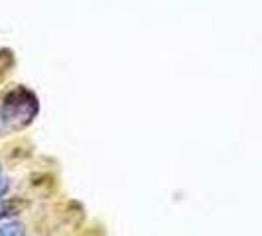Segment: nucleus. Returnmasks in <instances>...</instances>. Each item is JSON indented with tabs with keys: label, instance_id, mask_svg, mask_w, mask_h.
<instances>
[{
	"label": "nucleus",
	"instance_id": "obj_1",
	"mask_svg": "<svg viewBox=\"0 0 262 236\" xmlns=\"http://www.w3.org/2000/svg\"><path fill=\"white\" fill-rule=\"evenodd\" d=\"M39 112L36 92L18 85L0 97V136L24 130Z\"/></svg>",
	"mask_w": 262,
	"mask_h": 236
},
{
	"label": "nucleus",
	"instance_id": "obj_2",
	"mask_svg": "<svg viewBox=\"0 0 262 236\" xmlns=\"http://www.w3.org/2000/svg\"><path fill=\"white\" fill-rule=\"evenodd\" d=\"M0 236H26V226L20 221H8L0 226Z\"/></svg>",
	"mask_w": 262,
	"mask_h": 236
},
{
	"label": "nucleus",
	"instance_id": "obj_3",
	"mask_svg": "<svg viewBox=\"0 0 262 236\" xmlns=\"http://www.w3.org/2000/svg\"><path fill=\"white\" fill-rule=\"evenodd\" d=\"M24 207L22 201L18 199H10V201H0V219H6L10 215H18Z\"/></svg>",
	"mask_w": 262,
	"mask_h": 236
},
{
	"label": "nucleus",
	"instance_id": "obj_4",
	"mask_svg": "<svg viewBox=\"0 0 262 236\" xmlns=\"http://www.w3.org/2000/svg\"><path fill=\"white\" fill-rule=\"evenodd\" d=\"M14 63V55L10 50H0V73H6Z\"/></svg>",
	"mask_w": 262,
	"mask_h": 236
},
{
	"label": "nucleus",
	"instance_id": "obj_5",
	"mask_svg": "<svg viewBox=\"0 0 262 236\" xmlns=\"http://www.w3.org/2000/svg\"><path fill=\"white\" fill-rule=\"evenodd\" d=\"M8 189H10V181L6 177H0V201H2V197L6 195Z\"/></svg>",
	"mask_w": 262,
	"mask_h": 236
}]
</instances>
